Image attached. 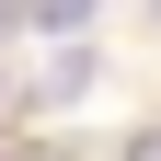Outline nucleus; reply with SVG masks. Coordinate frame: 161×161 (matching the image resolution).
I'll return each mask as SVG.
<instances>
[{
  "mask_svg": "<svg viewBox=\"0 0 161 161\" xmlns=\"http://www.w3.org/2000/svg\"><path fill=\"white\" fill-rule=\"evenodd\" d=\"M0 161H12V150H0Z\"/></svg>",
  "mask_w": 161,
  "mask_h": 161,
  "instance_id": "nucleus-7",
  "label": "nucleus"
},
{
  "mask_svg": "<svg viewBox=\"0 0 161 161\" xmlns=\"http://www.w3.org/2000/svg\"><path fill=\"white\" fill-rule=\"evenodd\" d=\"M23 12H35V0H0V23H23Z\"/></svg>",
  "mask_w": 161,
  "mask_h": 161,
  "instance_id": "nucleus-4",
  "label": "nucleus"
},
{
  "mask_svg": "<svg viewBox=\"0 0 161 161\" xmlns=\"http://www.w3.org/2000/svg\"><path fill=\"white\" fill-rule=\"evenodd\" d=\"M92 69H104L92 46H58L46 69H35V104H80V92H92Z\"/></svg>",
  "mask_w": 161,
  "mask_h": 161,
  "instance_id": "nucleus-1",
  "label": "nucleus"
},
{
  "mask_svg": "<svg viewBox=\"0 0 161 161\" xmlns=\"http://www.w3.org/2000/svg\"><path fill=\"white\" fill-rule=\"evenodd\" d=\"M35 161H69V150H35Z\"/></svg>",
  "mask_w": 161,
  "mask_h": 161,
  "instance_id": "nucleus-5",
  "label": "nucleus"
},
{
  "mask_svg": "<svg viewBox=\"0 0 161 161\" xmlns=\"http://www.w3.org/2000/svg\"><path fill=\"white\" fill-rule=\"evenodd\" d=\"M127 161H161V127H138V138H127Z\"/></svg>",
  "mask_w": 161,
  "mask_h": 161,
  "instance_id": "nucleus-3",
  "label": "nucleus"
},
{
  "mask_svg": "<svg viewBox=\"0 0 161 161\" xmlns=\"http://www.w3.org/2000/svg\"><path fill=\"white\" fill-rule=\"evenodd\" d=\"M35 23H58V35H80V23H92V0H35Z\"/></svg>",
  "mask_w": 161,
  "mask_h": 161,
  "instance_id": "nucleus-2",
  "label": "nucleus"
},
{
  "mask_svg": "<svg viewBox=\"0 0 161 161\" xmlns=\"http://www.w3.org/2000/svg\"><path fill=\"white\" fill-rule=\"evenodd\" d=\"M150 23H161V0H150Z\"/></svg>",
  "mask_w": 161,
  "mask_h": 161,
  "instance_id": "nucleus-6",
  "label": "nucleus"
}]
</instances>
